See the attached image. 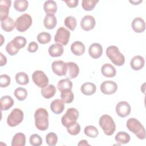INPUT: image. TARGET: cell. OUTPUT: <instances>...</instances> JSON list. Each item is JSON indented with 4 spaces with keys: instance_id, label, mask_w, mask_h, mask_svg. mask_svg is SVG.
Listing matches in <instances>:
<instances>
[{
    "instance_id": "6da1fadb",
    "label": "cell",
    "mask_w": 146,
    "mask_h": 146,
    "mask_svg": "<svg viewBox=\"0 0 146 146\" xmlns=\"http://www.w3.org/2000/svg\"><path fill=\"white\" fill-rule=\"evenodd\" d=\"M35 125L40 131L47 130L48 128V113L43 108H38L34 113Z\"/></svg>"
},
{
    "instance_id": "7a4b0ae2",
    "label": "cell",
    "mask_w": 146,
    "mask_h": 146,
    "mask_svg": "<svg viewBox=\"0 0 146 146\" xmlns=\"http://www.w3.org/2000/svg\"><path fill=\"white\" fill-rule=\"evenodd\" d=\"M127 128L141 140L145 139V131L141 123L135 118H129L127 121Z\"/></svg>"
},
{
    "instance_id": "3957f363",
    "label": "cell",
    "mask_w": 146,
    "mask_h": 146,
    "mask_svg": "<svg viewBox=\"0 0 146 146\" xmlns=\"http://www.w3.org/2000/svg\"><path fill=\"white\" fill-rule=\"evenodd\" d=\"M106 55L111 62L116 66H121L125 63V57L120 52L117 47L110 46L106 49Z\"/></svg>"
},
{
    "instance_id": "277c9868",
    "label": "cell",
    "mask_w": 146,
    "mask_h": 146,
    "mask_svg": "<svg viewBox=\"0 0 146 146\" xmlns=\"http://www.w3.org/2000/svg\"><path fill=\"white\" fill-rule=\"evenodd\" d=\"M99 125L107 136H111L116 130V124L112 118L108 115H102L99 121Z\"/></svg>"
},
{
    "instance_id": "5b68a950",
    "label": "cell",
    "mask_w": 146,
    "mask_h": 146,
    "mask_svg": "<svg viewBox=\"0 0 146 146\" xmlns=\"http://www.w3.org/2000/svg\"><path fill=\"white\" fill-rule=\"evenodd\" d=\"M79 115V113L78 110L75 108H68L62 117L61 122L62 125L66 128L73 125L76 123Z\"/></svg>"
},
{
    "instance_id": "8992f818",
    "label": "cell",
    "mask_w": 146,
    "mask_h": 146,
    "mask_svg": "<svg viewBox=\"0 0 146 146\" xmlns=\"http://www.w3.org/2000/svg\"><path fill=\"white\" fill-rule=\"evenodd\" d=\"M31 17L28 14H23L18 17L15 22L16 29L19 32L26 31L32 25Z\"/></svg>"
},
{
    "instance_id": "52a82bcc",
    "label": "cell",
    "mask_w": 146,
    "mask_h": 146,
    "mask_svg": "<svg viewBox=\"0 0 146 146\" xmlns=\"http://www.w3.org/2000/svg\"><path fill=\"white\" fill-rule=\"evenodd\" d=\"M23 119V112L19 108L12 110L7 118V123L10 127H15L19 124Z\"/></svg>"
},
{
    "instance_id": "ba28073f",
    "label": "cell",
    "mask_w": 146,
    "mask_h": 146,
    "mask_svg": "<svg viewBox=\"0 0 146 146\" xmlns=\"http://www.w3.org/2000/svg\"><path fill=\"white\" fill-rule=\"evenodd\" d=\"M70 37V32L63 27H59L54 37V40L56 43L66 46L69 42Z\"/></svg>"
},
{
    "instance_id": "9c48e42d",
    "label": "cell",
    "mask_w": 146,
    "mask_h": 146,
    "mask_svg": "<svg viewBox=\"0 0 146 146\" xmlns=\"http://www.w3.org/2000/svg\"><path fill=\"white\" fill-rule=\"evenodd\" d=\"M33 82L39 87L43 88L48 83V78L47 75L41 70L35 71L32 75Z\"/></svg>"
},
{
    "instance_id": "30bf717a",
    "label": "cell",
    "mask_w": 146,
    "mask_h": 146,
    "mask_svg": "<svg viewBox=\"0 0 146 146\" xmlns=\"http://www.w3.org/2000/svg\"><path fill=\"white\" fill-rule=\"evenodd\" d=\"M51 68L55 74L58 76L66 75L67 71V63L62 60H55L52 63Z\"/></svg>"
},
{
    "instance_id": "8fae6325",
    "label": "cell",
    "mask_w": 146,
    "mask_h": 146,
    "mask_svg": "<svg viewBox=\"0 0 146 146\" xmlns=\"http://www.w3.org/2000/svg\"><path fill=\"white\" fill-rule=\"evenodd\" d=\"M100 91L105 95H111L114 94L117 90V84L113 81L106 80L100 85Z\"/></svg>"
},
{
    "instance_id": "7c38bea8",
    "label": "cell",
    "mask_w": 146,
    "mask_h": 146,
    "mask_svg": "<svg viewBox=\"0 0 146 146\" xmlns=\"http://www.w3.org/2000/svg\"><path fill=\"white\" fill-rule=\"evenodd\" d=\"M116 112L120 117H125L129 115L131 112V106L125 101L120 102L116 106Z\"/></svg>"
},
{
    "instance_id": "4fadbf2b",
    "label": "cell",
    "mask_w": 146,
    "mask_h": 146,
    "mask_svg": "<svg viewBox=\"0 0 146 146\" xmlns=\"http://www.w3.org/2000/svg\"><path fill=\"white\" fill-rule=\"evenodd\" d=\"M95 19L94 17L90 15H85L82 18L80 21V26L85 31L92 30L95 26Z\"/></svg>"
},
{
    "instance_id": "5bb4252c",
    "label": "cell",
    "mask_w": 146,
    "mask_h": 146,
    "mask_svg": "<svg viewBox=\"0 0 146 146\" xmlns=\"http://www.w3.org/2000/svg\"><path fill=\"white\" fill-rule=\"evenodd\" d=\"M11 1L10 0L0 1V20L1 21L8 17L9 9L11 6Z\"/></svg>"
},
{
    "instance_id": "9a60e30c",
    "label": "cell",
    "mask_w": 146,
    "mask_h": 146,
    "mask_svg": "<svg viewBox=\"0 0 146 146\" xmlns=\"http://www.w3.org/2000/svg\"><path fill=\"white\" fill-rule=\"evenodd\" d=\"M67 71L66 76L69 79H72L76 78L79 73V68L76 63L72 62H67Z\"/></svg>"
},
{
    "instance_id": "2e32d148",
    "label": "cell",
    "mask_w": 146,
    "mask_h": 146,
    "mask_svg": "<svg viewBox=\"0 0 146 146\" xmlns=\"http://www.w3.org/2000/svg\"><path fill=\"white\" fill-rule=\"evenodd\" d=\"M89 55L94 59L99 58L103 53V48L100 44L98 43H92L88 48Z\"/></svg>"
},
{
    "instance_id": "e0dca14e",
    "label": "cell",
    "mask_w": 146,
    "mask_h": 146,
    "mask_svg": "<svg viewBox=\"0 0 146 146\" xmlns=\"http://www.w3.org/2000/svg\"><path fill=\"white\" fill-rule=\"evenodd\" d=\"M133 31L137 33H143L145 29V23L144 19L140 17L135 18L131 23Z\"/></svg>"
},
{
    "instance_id": "ac0fdd59",
    "label": "cell",
    "mask_w": 146,
    "mask_h": 146,
    "mask_svg": "<svg viewBox=\"0 0 146 146\" xmlns=\"http://www.w3.org/2000/svg\"><path fill=\"white\" fill-rule=\"evenodd\" d=\"M145 60L144 58L140 55H136L133 56L130 62L131 68L134 70H140L144 66Z\"/></svg>"
},
{
    "instance_id": "d6986e66",
    "label": "cell",
    "mask_w": 146,
    "mask_h": 146,
    "mask_svg": "<svg viewBox=\"0 0 146 146\" xmlns=\"http://www.w3.org/2000/svg\"><path fill=\"white\" fill-rule=\"evenodd\" d=\"M50 109L54 113L59 114L64 109V103L62 99H55L50 104Z\"/></svg>"
},
{
    "instance_id": "ffe728a7",
    "label": "cell",
    "mask_w": 146,
    "mask_h": 146,
    "mask_svg": "<svg viewBox=\"0 0 146 146\" xmlns=\"http://www.w3.org/2000/svg\"><path fill=\"white\" fill-rule=\"evenodd\" d=\"M48 54L52 57L60 56L64 51L63 47L62 44L55 43L51 44L48 48Z\"/></svg>"
},
{
    "instance_id": "44dd1931",
    "label": "cell",
    "mask_w": 146,
    "mask_h": 146,
    "mask_svg": "<svg viewBox=\"0 0 146 146\" xmlns=\"http://www.w3.org/2000/svg\"><path fill=\"white\" fill-rule=\"evenodd\" d=\"M71 51L75 55H82L85 51V46L81 42L75 41L71 45Z\"/></svg>"
},
{
    "instance_id": "7402d4cb",
    "label": "cell",
    "mask_w": 146,
    "mask_h": 146,
    "mask_svg": "<svg viewBox=\"0 0 146 146\" xmlns=\"http://www.w3.org/2000/svg\"><path fill=\"white\" fill-rule=\"evenodd\" d=\"M101 72L106 77L112 78L116 75V70L115 68L110 63L104 64L101 68Z\"/></svg>"
},
{
    "instance_id": "603a6c76",
    "label": "cell",
    "mask_w": 146,
    "mask_h": 146,
    "mask_svg": "<svg viewBox=\"0 0 146 146\" xmlns=\"http://www.w3.org/2000/svg\"><path fill=\"white\" fill-rule=\"evenodd\" d=\"M43 24L44 27L47 29L50 30L54 29L57 24L56 17L54 14H46L43 20Z\"/></svg>"
},
{
    "instance_id": "cb8c5ba5",
    "label": "cell",
    "mask_w": 146,
    "mask_h": 146,
    "mask_svg": "<svg viewBox=\"0 0 146 146\" xmlns=\"http://www.w3.org/2000/svg\"><path fill=\"white\" fill-rule=\"evenodd\" d=\"M1 109L2 111H7L10 109L14 103L13 99L9 96L5 95L2 96L1 99Z\"/></svg>"
},
{
    "instance_id": "d4e9b609",
    "label": "cell",
    "mask_w": 146,
    "mask_h": 146,
    "mask_svg": "<svg viewBox=\"0 0 146 146\" xmlns=\"http://www.w3.org/2000/svg\"><path fill=\"white\" fill-rule=\"evenodd\" d=\"M56 89L54 85L49 84L42 88L40 92H41L42 95L44 98L50 99L52 98L55 95L56 93Z\"/></svg>"
},
{
    "instance_id": "484cf974",
    "label": "cell",
    "mask_w": 146,
    "mask_h": 146,
    "mask_svg": "<svg viewBox=\"0 0 146 146\" xmlns=\"http://www.w3.org/2000/svg\"><path fill=\"white\" fill-rule=\"evenodd\" d=\"M26 144V136L24 133L18 132L15 134L11 141L12 146H25Z\"/></svg>"
},
{
    "instance_id": "4316f807",
    "label": "cell",
    "mask_w": 146,
    "mask_h": 146,
    "mask_svg": "<svg viewBox=\"0 0 146 146\" xmlns=\"http://www.w3.org/2000/svg\"><path fill=\"white\" fill-rule=\"evenodd\" d=\"M95 85L91 82H87L81 86V92L85 95H91L96 91Z\"/></svg>"
},
{
    "instance_id": "83f0119b",
    "label": "cell",
    "mask_w": 146,
    "mask_h": 146,
    "mask_svg": "<svg viewBox=\"0 0 146 146\" xmlns=\"http://www.w3.org/2000/svg\"><path fill=\"white\" fill-rule=\"evenodd\" d=\"M1 22L2 29L6 32H10L13 31L15 27V22L14 20L10 17H8L6 19Z\"/></svg>"
},
{
    "instance_id": "f1b7e54d",
    "label": "cell",
    "mask_w": 146,
    "mask_h": 146,
    "mask_svg": "<svg viewBox=\"0 0 146 146\" xmlns=\"http://www.w3.org/2000/svg\"><path fill=\"white\" fill-rule=\"evenodd\" d=\"M43 9L47 14H54V13H56L57 11L56 3L52 0L46 1L44 3Z\"/></svg>"
},
{
    "instance_id": "f546056e",
    "label": "cell",
    "mask_w": 146,
    "mask_h": 146,
    "mask_svg": "<svg viewBox=\"0 0 146 146\" xmlns=\"http://www.w3.org/2000/svg\"><path fill=\"white\" fill-rule=\"evenodd\" d=\"M57 88L60 92L67 90H71L72 88V82L68 78L62 79L58 82Z\"/></svg>"
},
{
    "instance_id": "4dcf8cb0",
    "label": "cell",
    "mask_w": 146,
    "mask_h": 146,
    "mask_svg": "<svg viewBox=\"0 0 146 146\" xmlns=\"http://www.w3.org/2000/svg\"><path fill=\"white\" fill-rule=\"evenodd\" d=\"M115 139L116 142L120 144H127L129 142L131 137L128 133L125 132L120 131L115 136Z\"/></svg>"
},
{
    "instance_id": "1f68e13d",
    "label": "cell",
    "mask_w": 146,
    "mask_h": 146,
    "mask_svg": "<svg viewBox=\"0 0 146 146\" xmlns=\"http://www.w3.org/2000/svg\"><path fill=\"white\" fill-rule=\"evenodd\" d=\"M15 80L17 83L21 85H26L29 82L27 74L24 72H19L15 75Z\"/></svg>"
},
{
    "instance_id": "d6a6232c",
    "label": "cell",
    "mask_w": 146,
    "mask_h": 146,
    "mask_svg": "<svg viewBox=\"0 0 146 146\" xmlns=\"http://www.w3.org/2000/svg\"><path fill=\"white\" fill-rule=\"evenodd\" d=\"M29 6V2L26 0H15L14 2V9L18 11H25Z\"/></svg>"
},
{
    "instance_id": "836d02e7",
    "label": "cell",
    "mask_w": 146,
    "mask_h": 146,
    "mask_svg": "<svg viewBox=\"0 0 146 146\" xmlns=\"http://www.w3.org/2000/svg\"><path fill=\"white\" fill-rule=\"evenodd\" d=\"M11 42L15 46V47L18 50L24 47L27 42L26 39L25 37L21 36H17L15 37Z\"/></svg>"
},
{
    "instance_id": "e575fe53",
    "label": "cell",
    "mask_w": 146,
    "mask_h": 146,
    "mask_svg": "<svg viewBox=\"0 0 146 146\" xmlns=\"http://www.w3.org/2000/svg\"><path fill=\"white\" fill-rule=\"evenodd\" d=\"M84 132L86 136L91 138H95L99 135L98 129L93 125L86 126L84 129Z\"/></svg>"
},
{
    "instance_id": "d590c367",
    "label": "cell",
    "mask_w": 146,
    "mask_h": 146,
    "mask_svg": "<svg viewBox=\"0 0 146 146\" xmlns=\"http://www.w3.org/2000/svg\"><path fill=\"white\" fill-rule=\"evenodd\" d=\"M60 98L64 103H70L74 100V96L71 90H67L60 92Z\"/></svg>"
},
{
    "instance_id": "8d00e7d4",
    "label": "cell",
    "mask_w": 146,
    "mask_h": 146,
    "mask_svg": "<svg viewBox=\"0 0 146 146\" xmlns=\"http://www.w3.org/2000/svg\"><path fill=\"white\" fill-rule=\"evenodd\" d=\"M14 94L18 100L22 101L26 98L28 93L26 89L25 88L18 87L15 90Z\"/></svg>"
},
{
    "instance_id": "74e56055",
    "label": "cell",
    "mask_w": 146,
    "mask_h": 146,
    "mask_svg": "<svg viewBox=\"0 0 146 146\" xmlns=\"http://www.w3.org/2000/svg\"><path fill=\"white\" fill-rule=\"evenodd\" d=\"M76 19L73 16H68L64 19V25L70 30L74 31L76 27Z\"/></svg>"
},
{
    "instance_id": "f35d334b",
    "label": "cell",
    "mask_w": 146,
    "mask_h": 146,
    "mask_svg": "<svg viewBox=\"0 0 146 146\" xmlns=\"http://www.w3.org/2000/svg\"><path fill=\"white\" fill-rule=\"evenodd\" d=\"M98 2V0H83L82 6L84 10L91 11L94 9L96 3Z\"/></svg>"
},
{
    "instance_id": "ab89813d",
    "label": "cell",
    "mask_w": 146,
    "mask_h": 146,
    "mask_svg": "<svg viewBox=\"0 0 146 146\" xmlns=\"http://www.w3.org/2000/svg\"><path fill=\"white\" fill-rule=\"evenodd\" d=\"M51 36L50 34L46 32H42L37 35V40L40 44H46L50 42Z\"/></svg>"
},
{
    "instance_id": "60d3db41",
    "label": "cell",
    "mask_w": 146,
    "mask_h": 146,
    "mask_svg": "<svg viewBox=\"0 0 146 146\" xmlns=\"http://www.w3.org/2000/svg\"><path fill=\"white\" fill-rule=\"evenodd\" d=\"M46 141L50 146H54L58 142V136L54 132H50L46 136Z\"/></svg>"
},
{
    "instance_id": "b9f144b4",
    "label": "cell",
    "mask_w": 146,
    "mask_h": 146,
    "mask_svg": "<svg viewBox=\"0 0 146 146\" xmlns=\"http://www.w3.org/2000/svg\"><path fill=\"white\" fill-rule=\"evenodd\" d=\"M30 143L33 146H39L42 144V139L38 134H33L29 139Z\"/></svg>"
},
{
    "instance_id": "7bdbcfd3",
    "label": "cell",
    "mask_w": 146,
    "mask_h": 146,
    "mask_svg": "<svg viewBox=\"0 0 146 146\" xmlns=\"http://www.w3.org/2000/svg\"><path fill=\"white\" fill-rule=\"evenodd\" d=\"M67 131L71 135H76L80 131V125L76 122L73 125L67 127Z\"/></svg>"
},
{
    "instance_id": "ee69618b",
    "label": "cell",
    "mask_w": 146,
    "mask_h": 146,
    "mask_svg": "<svg viewBox=\"0 0 146 146\" xmlns=\"http://www.w3.org/2000/svg\"><path fill=\"white\" fill-rule=\"evenodd\" d=\"M11 79L9 75L2 74L0 76V86L2 88L6 87L10 84Z\"/></svg>"
},
{
    "instance_id": "f6af8a7d",
    "label": "cell",
    "mask_w": 146,
    "mask_h": 146,
    "mask_svg": "<svg viewBox=\"0 0 146 146\" xmlns=\"http://www.w3.org/2000/svg\"><path fill=\"white\" fill-rule=\"evenodd\" d=\"M6 50L7 51V52L11 56H13L16 55L19 50L17 49V48L15 47V46L13 44L12 42L10 41V42H9L6 46Z\"/></svg>"
},
{
    "instance_id": "bcb514c9",
    "label": "cell",
    "mask_w": 146,
    "mask_h": 146,
    "mask_svg": "<svg viewBox=\"0 0 146 146\" xmlns=\"http://www.w3.org/2000/svg\"><path fill=\"white\" fill-rule=\"evenodd\" d=\"M38 48V45L35 42H31L29 44L27 50L30 52H35Z\"/></svg>"
},
{
    "instance_id": "7dc6e473",
    "label": "cell",
    "mask_w": 146,
    "mask_h": 146,
    "mask_svg": "<svg viewBox=\"0 0 146 146\" xmlns=\"http://www.w3.org/2000/svg\"><path fill=\"white\" fill-rule=\"evenodd\" d=\"M67 5L70 8H74L77 6L78 4V0H68V1H64Z\"/></svg>"
},
{
    "instance_id": "c3c4849f",
    "label": "cell",
    "mask_w": 146,
    "mask_h": 146,
    "mask_svg": "<svg viewBox=\"0 0 146 146\" xmlns=\"http://www.w3.org/2000/svg\"><path fill=\"white\" fill-rule=\"evenodd\" d=\"M0 66H3L5 65L7 63V58L5 56L3 55L2 52L0 53Z\"/></svg>"
},
{
    "instance_id": "681fc988",
    "label": "cell",
    "mask_w": 146,
    "mask_h": 146,
    "mask_svg": "<svg viewBox=\"0 0 146 146\" xmlns=\"http://www.w3.org/2000/svg\"><path fill=\"white\" fill-rule=\"evenodd\" d=\"M78 145H90L87 143V141L86 140H82L78 143Z\"/></svg>"
},
{
    "instance_id": "f907efd6",
    "label": "cell",
    "mask_w": 146,
    "mask_h": 146,
    "mask_svg": "<svg viewBox=\"0 0 146 146\" xmlns=\"http://www.w3.org/2000/svg\"><path fill=\"white\" fill-rule=\"evenodd\" d=\"M131 3H133L134 5H137L138 3H140V2H142V1H129Z\"/></svg>"
}]
</instances>
